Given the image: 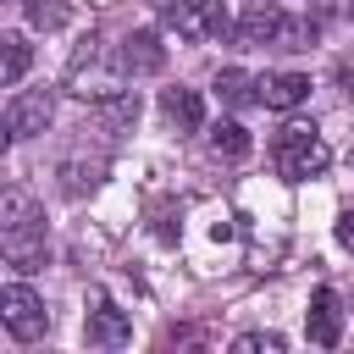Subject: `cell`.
<instances>
[{"instance_id": "1", "label": "cell", "mask_w": 354, "mask_h": 354, "mask_svg": "<svg viewBox=\"0 0 354 354\" xmlns=\"http://www.w3.org/2000/svg\"><path fill=\"white\" fill-rule=\"evenodd\" d=\"M0 249L11 271H39L44 266V210L28 188L0 194Z\"/></svg>"}, {"instance_id": "2", "label": "cell", "mask_w": 354, "mask_h": 354, "mask_svg": "<svg viewBox=\"0 0 354 354\" xmlns=\"http://www.w3.org/2000/svg\"><path fill=\"white\" fill-rule=\"evenodd\" d=\"M271 166H277L282 183H310V177H321L332 166V149H326V138L310 122H288L271 138Z\"/></svg>"}, {"instance_id": "3", "label": "cell", "mask_w": 354, "mask_h": 354, "mask_svg": "<svg viewBox=\"0 0 354 354\" xmlns=\"http://www.w3.org/2000/svg\"><path fill=\"white\" fill-rule=\"evenodd\" d=\"M238 39H243V44H260V50H310V44H315V22L288 17L282 6L254 0V6L238 17Z\"/></svg>"}, {"instance_id": "4", "label": "cell", "mask_w": 354, "mask_h": 354, "mask_svg": "<svg viewBox=\"0 0 354 354\" xmlns=\"http://www.w3.org/2000/svg\"><path fill=\"white\" fill-rule=\"evenodd\" d=\"M160 22H166L177 39H188V44H205V39H221V33H227L221 0H166V6H160Z\"/></svg>"}, {"instance_id": "5", "label": "cell", "mask_w": 354, "mask_h": 354, "mask_svg": "<svg viewBox=\"0 0 354 354\" xmlns=\"http://www.w3.org/2000/svg\"><path fill=\"white\" fill-rule=\"evenodd\" d=\"M0 321L17 343H39L50 332V315H44V299L28 288V282H6L0 288Z\"/></svg>"}, {"instance_id": "6", "label": "cell", "mask_w": 354, "mask_h": 354, "mask_svg": "<svg viewBox=\"0 0 354 354\" xmlns=\"http://www.w3.org/2000/svg\"><path fill=\"white\" fill-rule=\"evenodd\" d=\"M83 337H88V348H127L133 343V321H127V310H116L94 288L88 293V315H83Z\"/></svg>"}, {"instance_id": "7", "label": "cell", "mask_w": 354, "mask_h": 354, "mask_svg": "<svg viewBox=\"0 0 354 354\" xmlns=\"http://www.w3.org/2000/svg\"><path fill=\"white\" fill-rule=\"evenodd\" d=\"M304 337H310L315 348H337V343H343V299H337L332 288H315V293H310Z\"/></svg>"}, {"instance_id": "8", "label": "cell", "mask_w": 354, "mask_h": 354, "mask_svg": "<svg viewBox=\"0 0 354 354\" xmlns=\"http://www.w3.org/2000/svg\"><path fill=\"white\" fill-rule=\"evenodd\" d=\"M50 116H55V100H50V88H28V94H17V100L6 105V133L22 144V138L44 133V127H50Z\"/></svg>"}, {"instance_id": "9", "label": "cell", "mask_w": 354, "mask_h": 354, "mask_svg": "<svg viewBox=\"0 0 354 354\" xmlns=\"http://www.w3.org/2000/svg\"><path fill=\"white\" fill-rule=\"evenodd\" d=\"M160 66H166V44H160V33H155V28H133V33L122 39V72L149 77V72H160Z\"/></svg>"}, {"instance_id": "10", "label": "cell", "mask_w": 354, "mask_h": 354, "mask_svg": "<svg viewBox=\"0 0 354 354\" xmlns=\"http://www.w3.org/2000/svg\"><path fill=\"white\" fill-rule=\"evenodd\" d=\"M310 100V77L304 72H271V77H260V105H271V111H299Z\"/></svg>"}, {"instance_id": "11", "label": "cell", "mask_w": 354, "mask_h": 354, "mask_svg": "<svg viewBox=\"0 0 354 354\" xmlns=\"http://www.w3.org/2000/svg\"><path fill=\"white\" fill-rule=\"evenodd\" d=\"M160 116L177 127V133H199V122H205V100H199V88H166L160 94Z\"/></svg>"}, {"instance_id": "12", "label": "cell", "mask_w": 354, "mask_h": 354, "mask_svg": "<svg viewBox=\"0 0 354 354\" xmlns=\"http://www.w3.org/2000/svg\"><path fill=\"white\" fill-rule=\"evenodd\" d=\"M55 177H61V194H72V199H83V194H94L100 188V177H105V155H66L61 166H55Z\"/></svg>"}, {"instance_id": "13", "label": "cell", "mask_w": 354, "mask_h": 354, "mask_svg": "<svg viewBox=\"0 0 354 354\" xmlns=\"http://www.w3.org/2000/svg\"><path fill=\"white\" fill-rule=\"evenodd\" d=\"M216 94H221L227 105H238V111H243V105H260V77H249L243 66H221V72H216Z\"/></svg>"}, {"instance_id": "14", "label": "cell", "mask_w": 354, "mask_h": 354, "mask_svg": "<svg viewBox=\"0 0 354 354\" xmlns=\"http://www.w3.org/2000/svg\"><path fill=\"white\" fill-rule=\"evenodd\" d=\"M210 155L227 160V166L249 160V133H243L238 122H216V127H210Z\"/></svg>"}, {"instance_id": "15", "label": "cell", "mask_w": 354, "mask_h": 354, "mask_svg": "<svg viewBox=\"0 0 354 354\" xmlns=\"http://www.w3.org/2000/svg\"><path fill=\"white\" fill-rule=\"evenodd\" d=\"M0 44H6V66H0V83H6V88H17V83H22V72H28V61H33V50H28V39H22V33H6Z\"/></svg>"}, {"instance_id": "16", "label": "cell", "mask_w": 354, "mask_h": 354, "mask_svg": "<svg viewBox=\"0 0 354 354\" xmlns=\"http://www.w3.org/2000/svg\"><path fill=\"white\" fill-rule=\"evenodd\" d=\"M232 348H238V354H260V348H266V354H282L288 337H282V332H243Z\"/></svg>"}, {"instance_id": "17", "label": "cell", "mask_w": 354, "mask_h": 354, "mask_svg": "<svg viewBox=\"0 0 354 354\" xmlns=\"http://www.w3.org/2000/svg\"><path fill=\"white\" fill-rule=\"evenodd\" d=\"M28 22H33V28H55V22H61V6H55V0H28Z\"/></svg>"}, {"instance_id": "18", "label": "cell", "mask_w": 354, "mask_h": 354, "mask_svg": "<svg viewBox=\"0 0 354 354\" xmlns=\"http://www.w3.org/2000/svg\"><path fill=\"white\" fill-rule=\"evenodd\" d=\"M337 243H343V249L354 254V205H348V210L337 216Z\"/></svg>"}, {"instance_id": "19", "label": "cell", "mask_w": 354, "mask_h": 354, "mask_svg": "<svg viewBox=\"0 0 354 354\" xmlns=\"http://www.w3.org/2000/svg\"><path fill=\"white\" fill-rule=\"evenodd\" d=\"M337 77L348 83V94H354V61H337Z\"/></svg>"}, {"instance_id": "20", "label": "cell", "mask_w": 354, "mask_h": 354, "mask_svg": "<svg viewBox=\"0 0 354 354\" xmlns=\"http://www.w3.org/2000/svg\"><path fill=\"white\" fill-rule=\"evenodd\" d=\"M348 17H354V0H348Z\"/></svg>"}]
</instances>
